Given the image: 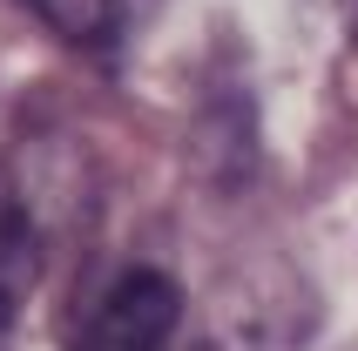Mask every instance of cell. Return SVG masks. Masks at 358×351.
<instances>
[{
  "mask_svg": "<svg viewBox=\"0 0 358 351\" xmlns=\"http://www.w3.org/2000/svg\"><path fill=\"white\" fill-rule=\"evenodd\" d=\"M182 324V291L162 271H122L108 291L95 297V311L81 317L75 351H169Z\"/></svg>",
  "mask_w": 358,
  "mask_h": 351,
  "instance_id": "6da1fadb",
  "label": "cell"
},
{
  "mask_svg": "<svg viewBox=\"0 0 358 351\" xmlns=\"http://www.w3.org/2000/svg\"><path fill=\"white\" fill-rule=\"evenodd\" d=\"M41 264H48V236H41V216L20 189V176L0 162V331H14V317L27 311V297L41 284Z\"/></svg>",
  "mask_w": 358,
  "mask_h": 351,
  "instance_id": "7a4b0ae2",
  "label": "cell"
},
{
  "mask_svg": "<svg viewBox=\"0 0 358 351\" xmlns=\"http://www.w3.org/2000/svg\"><path fill=\"white\" fill-rule=\"evenodd\" d=\"M34 20H48L68 48H88V55H115L122 34V0H20Z\"/></svg>",
  "mask_w": 358,
  "mask_h": 351,
  "instance_id": "3957f363",
  "label": "cell"
},
{
  "mask_svg": "<svg viewBox=\"0 0 358 351\" xmlns=\"http://www.w3.org/2000/svg\"><path fill=\"white\" fill-rule=\"evenodd\" d=\"M338 14H345V27H352V41H358V0H338Z\"/></svg>",
  "mask_w": 358,
  "mask_h": 351,
  "instance_id": "277c9868",
  "label": "cell"
}]
</instances>
